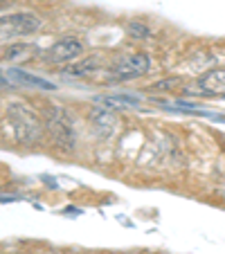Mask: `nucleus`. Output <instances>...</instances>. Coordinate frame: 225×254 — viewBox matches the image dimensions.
Masks as SVG:
<instances>
[{
	"label": "nucleus",
	"mask_w": 225,
	"mask_h": 254,
	"mask_svg": "<svg viewBox=\"0 0 225 254\" xmlns=\"http://www.w3.org/2000/svg\"><path fill=\"white\" fill-rule=\"evenodd\" d=\"M7 117H9V126L14 130V137L20 144H34L41 139L43 126H41V120L36 117V113L29 106L14 101V104L7 106Z\"/></svg>",
	"instance_id": "obj_1"
},
{
	"label": "nucleus",
	"mask_w": 225,
	"mask_h": 254,
	"mask_svg": "<svg viewBox=\"0 0 225 254\" xmlns=\"http://www.w3.org/2000/svg\"><path fill=\"white\" fill-rule=\"evenodd\" d=\"M43 27L41 16L32 11H14V14L0 16V41H14L23 36H32Z\"/></svg>",
	"instance_id": "obj_2"
},
{
	"label": "nucleus",
	"mask_w": 225,
	"mask_h": 254,
	"mask_svg": "<svg viewBox=\"0 0 225 254\" xmlns=\"http://www.w3.org/2000/svg\"><path fill=\"white\" fill-rule=\"evenodd\" d=\"M149 70H151V59L144 52H133L117 59L113 63V67H108V74H110V81L124 83V81H133V79L144 77Z\"/></svg>",
	"instance_id": "obj_3"
},
{
	"label": "nucleus",
	"mask_w": 225,
	"mask_h": 254,
	"mask_svg": "<svg viewBox=\"0 0 225 254\" xmlns=\"http://www.w3.org/2000/svg\"><path fill=\"white\" fill-rule=\"evenodd\" d=\"M83 54V43L75 36H66V39L57 41L52 48L48 50V54L43 57L45 63H52V65H63V63H72L77 61Z\"/></svg>",
	"instance_id": "obj_4"
},
{
	"label": "nucleus",
	"mask_w": 225,
	"mask_h": 254,
	"mask_svg": "<svg viewBox=\"0 0 225 254\" xmlns=\"http://www.w3.org/2000/svg\"><path fill=\"white\" fill-rule=\"evenodd\" d=\"M48 130H50V135H52L54 142H57L61 149L70 151L72 146H75V130H72V122H70V117H68L66 111L57 108L54 113H50Z\"/></svg>",
	"instance_id": "obj_5"
},
{
	"label": "nucleus",
	"mask_w": 225,
	"mask_h": 254,
	"mask_svg": "<svg viewBox=\"0 0 225 254\" xmlns=\"http://www.w3.org/2000/svg\"><path fill=\"white\" fill-rule=\"evenodd\" d=\"M99 70H104V57L101 54H92V57H83L81 61H72L68 63L61 70L63 77H72V79H83V77H92Z\"/></svg>",
	"instance_id": "obj_6"
},
{
	"label": "nucleus",
	"mask_w": 225,
	"mask_h": 254,
	"mask_svg": "<svg viewBox=\"0 0 225 254\" xmlns=\"http://www.w3.org/2000/svg\"><path fill=\"white\" fill-rule=\"evenodd\" d=\"M196 95H219L225 92V70H212L203 74L192 88Z\"/></svg>",
	"instance_id": "obj_7"
},
{
	"label": "nucleus",
	"mask_w": 225,
	"mask_h": 254,
	"mask_svg": "<svg viewBox=\"0 0 225 254\" xmlns=\"http://www.w3.org/2000/svg\"><path fill=\"white\" fill-rule=\"evenodd\" d=\"M5 74L9 81H18V83L29 86V88H41V90H54V88H57L52 81H48V79H41V77H36V74L23 72V70H18V67H9Z\"/></svg>",
	"instance_id": "obj_8"
},
{
	"label": "nucleus",
	"mask_w": 225,
	"mask_h": 254,
	"mask_svg": "<svg viewBox=\"0 0 225 254\" xmlns=\"http://www.w3.org/2000/svg\"><path fill=\"white\" fill-rule=\"evenodd\" d=\"M36 52L32 43H9L2 50V59L9 63H25L32 59V54Z\"/></svg>",
	"instance_id": "obj_9"
},
{
	"label": "nucleus",
	"mask_w": 225,
	"mask_h": 254,
	"mask_svg": "<svg viewBox=\"0 0 225 254\" xmlns=\"http://www.w3.org/2000/svg\"><path fill=\"white\" fill-rule=\"evenodd\" d=\"M95 101L99 106H108L110 111L124 108V106H138V99H133V97H97Z\"/></svg>",
	"instance_id": "obj_10"
},
{
	"label": "nucleus",
	"mask_w": 225,
	"mask_h": 254,
	"mask_svg": "<svg viewBox=\"0 0 225 254\" xmlns=\"http://www.w3.org/2000/svg\"><path fill=\"white\" fill-rule=\"evenodd\" d=\"M129 32L131 34H144V36H149V29H144L142 25H129Z\"/></svg>",
	"instance_id": "obj_11"
},
{
	"label": "nucleus",
	"mask_w": 225,
	"mask_h": 254,
	"mask_svg": "<svg viewBox=\"0 0 225 254\" xmlns=\"http://www.w3.org/2000/svg\"><path fill=\"white\" fill-rule=\"evenodd\" d=\"M5 79H7V77H2V70H0V81H5Z\"/></svg>",
	"instance_id": "obj_12"
}]
</instances>
